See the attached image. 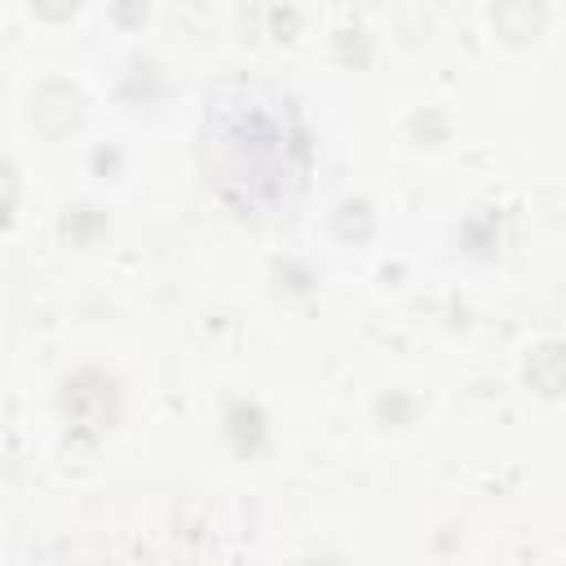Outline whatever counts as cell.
Wrapping results in <instances>:
<instances>
[{
	"mask_svg": "<svg viewBox=\"0 0 566 566\" xmlns=\"http://www.w3.org/2000/svg\"><path fill=\"white\" fill-rule=\"evenodd\" d=\"M31 9H35L40 18H53V22H57V18H71V13L80 9V0H31Z\"/></svg>",
	"mask_w": 566,
	"mask_h": 566,
	"instance_id": "obj_2",
	"label": "cell"
},
{
	"mask_svg": "<svg viewBox=\"0 0 566 566\" xmlns=\"http://www.w3.org/2000/svg\"><path fill=\"white\" fill-rule=\"evenodd\" d=\"M13 203H18V177H13V168L0 159V226H9Z\"/></svg>",
	"mask_w": 566,
	"mask_h": 566,
	"instance_id": "obj_1",
	"label": "cell"
}]
</instances>
